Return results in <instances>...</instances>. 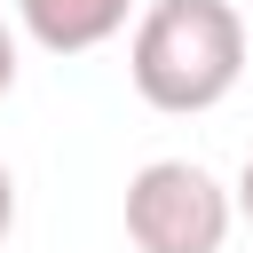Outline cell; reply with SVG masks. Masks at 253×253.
Returning a JSON list of instances; mask_svg holds the SVG:
<instances>
[{
  "instance_id": "obj_1",
  "label": "cell",
  "mask_w": 253,
  "mask_h": 253,
  "mask_svg": "<svg viewBox=\"0 0 253 253\" xmlns=\"http://www.w3.org/2000/svg\"><path fill=\"white\" fill-rule=\"evenodd\" d=\"M126 79L150 111L198 119L245 79V16L229 0H150L126 40Z\"/></svg>"
},
{
  "instance_id": "obj_2",
  "label": "cell",
  "mask_w": 253,
  "mask_h": 253,
  "mask_svg": "<svg viewBox=\"0 0 253 253\" xmlns=\"http://www.w3.org/2000/svg\"><path fill=\"white\" fill-rule=\"evenodd\" d=\"M237 198L198 158H150L126 174V237L134 253H221Z\"/></svg>"
},
{
  "instance_id": "obj_3",
  "label": "cell",
  "mask_w": 253,
  "mask_h": 253,
  "mask_svg": "<svg viewBox=\"0 0 253 253\" xmlns=\"http://www.w3.org/2000/svg\"><path fill=\"white\" fill-rule=\"evenodd\" d=\"M126 8H134V0H16L24 32H32L47 55H87V47L119 40V32H126Z\"/></svg>"
},
{
  "instance_id": "obj_4",
  "label": "cell",
  "mask_w": 253,
  "mask_h": 253,
  "mask_svg": "<svg viewBox=\"0 0 253 253\" xmlns=\"http://www.w3.org/2000/svg\"><path fill=\"white\" fill-rule=\"evenodd\" d=\"M8 229H16V174H8V158H0V245H8Z\"/></svg>"
},
{
  "instance_id": "obj_5",
  "label": "cell",
  "mask_w": 253,
  "mask_h": 253,
  "mask_svg": "<svg viewBox=\"0 0 253 253\" xmlns=\"http://www.w3.org/2000/svg\"><path fill=\"white\" fill-rule=\"evenodd\" d=\"M229 198H237V221H245V229H253V158H245V166H237V190H229Z\"/></svg>"
},
{
  "instance_id": "obj_6",
  "label": "cell",
  "mask_w": 253,
  "mask_h": 253,
  "mask_svg": "<svg viewBox=\"0 0 253 253\" xmlns=\"http://www.w3.org/2000/svg\"><path fill=\"white\" fill-rule=\"evenodd\" d=\"M8 87H16V32L0 24V95H8Z\"/></svg>"
}]
</instances>
